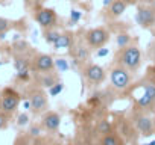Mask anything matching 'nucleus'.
Here are the masks:
<instances>
[{"mask_svg": "<svg viewBox=\"0 0 155 145\" xmlns=\"http://www.w3.org/2000/svg\"><path fill=\"white\" fill-rule=\"evenodd\" d=\"M120 65L128 68L129 71H137L141 63V51L137 45H126L123 47L120 57H119Z\"/></svg>", "mask_w": 155, "mask_h": 145, "instance_id": "nucleus-1", "label": "nucleus"}, {"mask_svg": "<svg viewBox=\"0 0 155 145\" xmlns=\"http://www.w3.org/2000/svg\"><path fill=\"white\" fill-rule=\"evenodd\" d=\"M110 79H111V85L119 89V91H125L129 83H131V74H129V69L125 68L123 65L120 66H114L110 72Z\"/></svg>", "mask_w": 155, "mask_h": 145, "instance_id": "nucleus-2", "label": "nucleus"}, {"mask_svg": "<svg viewBox=\"0 0 155 145\" xmlns=\"http://www.w3.org/2000/svg\"><path fill=\"white\" fill-rule=\"evenodd\" d=\"M85 41L91 48H101L110 41V32L104 27H94L90 29L85 33Z\"/></svg>", "mask_w": 155, "mask_h": 145, "instance_id": "nucleus-3", "label": "nucleus"}, {"mask_svg": "<svg viewBox=\"0 0 155 145\" xmlns=\"http://www.w3.org/2000/svg\"><path fill=\"white\" fill-rule=\"evenodd\" d=\"M140 94H137L135 101L140 107H149L153 101H155V83L152 82H143L138 88Z\"/></svg>", "mask_w": 155, "mask_h": 145, "instance_id": "nucleus-4", "label": "nucleus"}, {"mask_svg": "<svg viewBox=\"0 0 155 145\" xmlns=\"http://www.w3.org/2000/svg\"><path fill=\"white\" fill-rule=\"evenodd\" d=\"M135 20L143 29H149L155 26V6H144V5L138 6Z\"/></svg>", "mask_w": 155, "mask_h": 145, "instance_id": "nucleus-5", "label": "nucleus"}, {"mask_svg": "<svg viewBox=\"0 0 155 145\" xmlns=\"http://www.w3.org/2000/svg\"><path fill=\"white\" fill-rule=\"evenodd\" d=\"M35 20L44 29H52V27L56 26V14H55L53 9H49V8L38 9L37 14H35Z\"/></svg>", "mask_w": 155, "mask_h": 145, "instance_id": "nucleus-6", "label": "nucleus"}, {"mask_svg": "<svg viewBox=\"0 0 155 145\" xmlns=\"http://www.w3.org/2000/svg\"><path fill=\"white\" fill-rule=\"evenodd\" d=\"M84 76L91 85H99L105 80V71L97 63H88L84 68Z\"/></svg>", "mask_w": 155, "mask_h": 145, "instance_id": "nucleus-7", "label": "nucleus"}, {"mask_svg": "<svg viewBox=\"0 0 155 145\" xmlns=\"http://www.w3.org/2000/svg\"><path fill=\"white\" fill-rule=\"evenodd\" d=\"M31 104H32V112L34 113H41L47 109V95L43 91H35L31 95Z\"/></svg>", "mask_w": 155, "mask_h": 145, "instance_id": "nucleus-8", "label": "nucleus"}, {"mask_svg": "<svg viewBox=\"0 0 155 145\" xmlns=\"http://www.w3.org/2000/svg\"><path fill=\"white\" fill-rule=\"evenodd\" d=\"M34 66L37 71H41V72H49L55 68V60L50 54H38L34 60Z\"/></svg>", "mask_w": 155, "mask_h": 145, "instance_id": "nucleus-9", "label": "nucleus"}, {"mask_svg": "<svg viewBox=\"0 0 155 145\" xmlns=\"http://www.w3.org/2000/svg\"><path fill=\"white\" fill-rule=\"evenodd\" d=\"M135 127L143 136H150L153 133V122L150 121V118H147L144 115L135 116Z\"/></svg>", "mask_w": 155, "mask_h": 145, "instance_id": "nucleus-10", "label": "nucleus"}, {"mask_svg": "<svg viewBox=\"0 0 155 145\" xmlns=\"http://www.w3.org/2000/svg\"><path fill=\"white\" fill-rule=\"evenodd\" d=\"M18 103H20V95L15 94V95H9V94H3V98H2V110L5 113H12L17 107H18Z\"/></svg>", "mask_w": 155, "mask_h": 145, "instance_id": "nucleus-11", "label": "nucleus"}, {"mask_svg": "<svg viewBox=\"0 0 155 145\" xmlns=\"http://www.w3.org/2000/svg\"><path fill=\"white\" fill-rule=\"evenodd\" d=\"M59 124H61V116L56 112H47L43 116V127L46 130H49V131L58 130L59 128Z\"/></svg>", "mask_w": 155, "mask_h": 145, "instance_id": "nucleus-12", "label": "nucleus"}, {"mask_svg": "<svg viewBox=\"0 0 155 145\" xmlns=\"http://www.w3.org/2000/svg\"><path fill=\"white\" fill-rule=\"evenodd\" d=\"M73 56H74L76 62H85L90 59V48L82 45L81 42H78L73 48Z\"/></svg>", "mask_w": 155, "mask_h": 145, "instance_id": "nucleus-13", "label": "nucleus"}, {"mask_svg": "<svg viewBox=\"0 0 155 145\" xmlns=\"http://www.w3.org/2000/svg\"><path fill=\"white\" fill-rule=\"evenodd\" d=\"M71 45H73V33L64 32V33H59L58 39L53 44V48L59 50V48H67V47H71Z\"/></svg>", "mask_w": 155, "mask_h": 145, "instance_id": "nucleus-14", "label": "nucleus"}, {"mask_svg": "<svg viewBox=\"0 0 155 145\" xmlns=\"http://www.w3.org/2000/svg\"><path fill=\"white\" fill-rule=\"evenodd\" d=\"M126 8H128V5L125 0H114L110 6V14H111V17H120L126 11Z\"/></svg>", "mask_w": 155, "mask_h": 145, "instance_id": "nucleus-15", "label": "nucleus"}, {"mask_svg": "<svg viewBox=\"0 0 155 145\" xmlns=\"http://www.w3.org/2000/svg\"><path fill=\"white\" fill-rule=\"evenodd\" d=\"M102 145H123V140H122L117 134L110 133V134H105V136H104Z\"/></svg>", "mask_w": 155, "mask_h": 145, "instance_id": "nucleus-16", "label": "nucleus"}, {"mask_svg": "<svg viewBox=\"0 0 155 145\" xmlns=\"http://www.w3.org/2000/svg\"><path fill=\"white\" fill-rule=\"evenodd\" d=\"M97 131L101 133V134H110V133H113V127H111V122L110 121H107V119H102V121H99V124H97Z\"/></svg>", "mask_w": 155, "mask_h": 145, "instance_id": "nucleus-17", "label": "nucleus"}, {"mask_svg": "<svg viewBox=\"0 0 155 145\" xmlns=\"http://www.w3.org/2000/svg\"><path fill=\"white\" fill-rule=\"evenodd\" d=\"M40 83L44 86V88H50L56 83V77L53 74H50V72H46V74L40 79Z\"/></svg>", "mask_w": 155, "mask_h": 145, "instance_id": "nucleus-18", "label": "nucleus"}, {"mask_svg": "<svg viewBox=\"0 0 155 145\" xmlns=\"http://www.w3.org/2000/svg\"><path fill=\"white\" fill-rule=\"evenodd\" d=\"M58 36H59V32H56V30H53V29H47L46 32H44V39H46V42L47 44H55V41L58 39Z\"/></svg>", "mask_w": 155, "mask_h": 145, "instance_id": "nucleus-19", "label": "nucleus"}, {"mask_svg": "<svg viewBox=\"0 0 155 145\" xmlns=\"http://www.w3.org/2000/svg\"><path fill=\"white\" fill-rule=\"evenodd\" d=\"M129 41H131V36H129L128 33H119V35H117V45H119L120 48L126 47V45L129 44Z\"/></svg>", "mask_w": 155, "mask_h": 145, "instance_id": "nucleus-20", "label": "nucleus"}, {"mask_svg": "<svg viewBox=\"0 0 155 145\" xmlns=\"http://www.w3.org/2000/svg\"><path fill=\"white\" fill-rule=\"evenodd\" d=\"M62 89H64V85H62L61 82H56L53 86L49 88V95H50V97H56V95H59V94L62 92Z\"/></svg>", "mask_w": 155, "mask_h": 145, "instance_id": "nucleus-21", "label": "nucleus"}, {"mask_svg": "<svg viewBox=\"0 0 155 145\" xmlns=\"http://www.w3.org/2000/svg\"><path fill=\"white\" fill-rule=\"evenodd\" d=\"M55 66L58 68L59 72H64V71H67V69L70 68V65L67 63L65 59H56V60H55Z\"/></svg>", "mask_w": 155, "mask_h": 145, "instance_id": "nucleus-22", "label": "nucleus"}, {"mask_svg": "<svg viewBox=\"0 0 155 145\" xmlns=\"http://www.w3.org/2000/svg\"><path fill=\"white\" fill-rule=\"evenodd\" d=\"M81 17H82V14L79 12V11H71L70 12V24H76L78 21H79L81 20Z\"/></svg>", "mask_w": 155, "mask_h": 145, "instance_id": "nucleus-23", "label": "nucleus"}, {"mask_svg": "<svg viewBox=\"0 0 155 145\" xmlns=\"http://www.w3.org/2000/svg\"><path fill=\"white\" fill-rule=\"evenodd\" d=\"M15 68H17V71L28 69V60H25V59H17V60H15Z\"/></svg>", "mask_w": 155, "mask_h": 145, "instance_id": "nucleus-24", "label": "nucleus"}, {"mask_svg": "<svg viewBox=\"0 0 155 145\" xmlns=\"http://www.w3.org/2000/svg\"><path fill=\"white\" fill-rule=\"evenodd\" d=\"M29 122V116H28V113H21V115H18V118H17V124L18 125H26Z\"/></svg>", "mask_w": 155, "mask_h": 145, "instance_id": "nucleus-25", "label": "nucleus"}, {"mask_svg": "<svg viewBox=\"0 0 155 145\" xmlns=\"http://www.w3.org/2000/svg\"><path fill=\"white\" fill-rule=\"evenodd\" d=\"M17 77L20 80H28L29 79V69H21V71H17Z\"/></svg>", "mask_w": 155, "mask_h": 145, "instance_id": "nucleus-26", "label": "nucleus"}, {"mask_svg": "<svg viewBox=\"0 0 155 145\" xmlns=\"http://www.w3.org/2000/svg\"><path fill=\"white\" fill-rule=\"evenodd\" d=\"M8 27H9V21L5 20V18H0V33H2V32H6Z\"/></svg>", "mask_w": 155, "mask_h": 145, "instance_id": "nucleus-27", "label": "nucleus"}, {"mask_svg": "<svg viewBox=\"0 0 155 145\" xmlns=\"http://www.w3.org/2000/svg\"><path fill=\"white\" fill-rule=\"evenodd\" d=\"M108 53H110V50H108V48L101 47V48L96 51V57H104V56H108Z\"/></svg>", "mask_w": 155, "mask_h": 145, "instance_id": "nucleus-28", "label": "nucleus"}, {"mask_svg": "<svg viewBox=\"0 0 155 145\" xmlns=\"http://www.w3.org/2000/svg\"><path fill=\"white\" fill-rule=\"evenodd\" d=\"M40 133H41V128L37 127V125L29 128V134H31V136H40Z\"/></svg>", "mask_w": 155, "mask_h": 145, "instance_id": "nucleus-29", "label": "nucleus"}, {"mask_svg": "<svg viewBox=\"0 0 155 145\" xmlns=\"http://www.w3.org/2000/svg\"><path fill=\"white\" fill-rule=\"evenodd\" d=\"M6 125V116L5 115H0V128H3Z\"/></svg>", "mask_w": 155, "mask_h": 145, "instance_id": "nucleus-30", "label": "nucleus"}, {"mask_svg": "<svg viewBox=\"0 0 155 145\" xmlns=\"http://www.w3.org/2000/svg\"><path fill=\"white\" fill-rule=\"evenodd\" d=\"M144 3H147V5H155V0H143Z\"/></svg>", "mask_w": 155, "mask_h": 145, "instance_id": "nucleus-31", "label": "nucleus"}, {"mask_svg": "<svg viewBox=\"0 0 155 145\" xmlns=\"http://www.w3.org/2000/svg\"><path fill=\"white\" fill-rule=\"evenodd\" d=\"M144 145H155V139H153V140H150L149 143H144Z\"/></svg>", "mask_w": 155, "mask_h": 145, "instance_id": "nucleus-32", "label": "nucleus"}]
</instances>
